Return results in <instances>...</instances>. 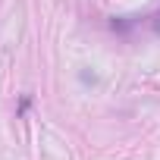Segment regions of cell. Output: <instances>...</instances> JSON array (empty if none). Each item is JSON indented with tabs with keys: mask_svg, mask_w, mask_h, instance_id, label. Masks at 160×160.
<instances>
[{
	"mask_svg": "<svg viewBox=\"0 0 160 160\" xmlns=\"http://www.w3.org/2000/svg\"><path fill=\"white\" fill-rule=\"evenodd\" d=\"M154 28H157V35H160V13L154 16Z\"/></svg>",
	"mask_w": 160,
	"mask_h": 160,
	"instance_id": "obj_1",
	"label": "cell"
}]
</instances>
